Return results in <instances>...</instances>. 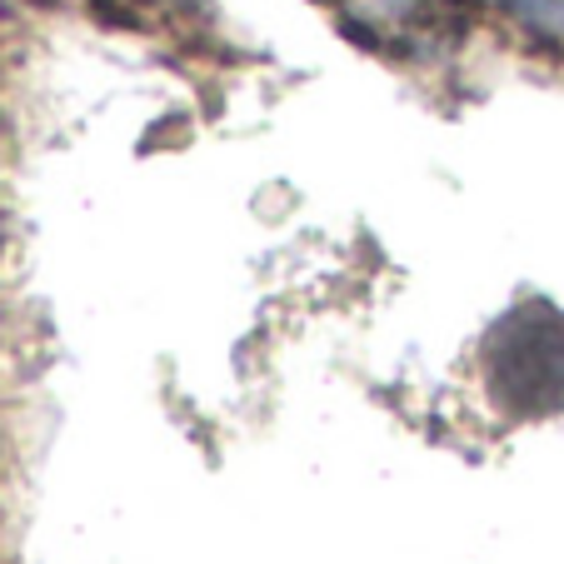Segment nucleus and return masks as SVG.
<instances>
[{
  "mask_svg": "<svg viewBox=\"0 0 564 564\" xmlns=\"http://www.w3.org/2000/svg\"><path fill=\"white\" fill-rule=\"evenodd\" d=\"M485 384L505 415H550L564 405V315L544 300L510 310L485 345Z\"/></svg>",
  "mask_w": 564,
  "mask_h": 564,
  "instance_id": "f257e3e1",
  "label": "nucleus"
},
{
  "mask_svg": "<svg viewBox=\"0 0 564 564\" xmlns=\"http://www.w3.org/2000/svg\"><path fill=\"white\" fill-rule=\"evenodd\" d=\"M150 6H165V11H185V15L210 11V0H150Z\"/></svg>",
  "mask_w": 564,
  "mask_h": 564,
  "instance_id": "f03ea898",
  "label": "nucleus"
},
{
  "mask_svg": "<svg viewBox=\"0 0 564 564\" xmlns=\"http://www.w3.org/2000/svg\"><path fill=\"white\" fill-rule=\"evenodd\" d=\"M495 6H505V11H510V0H495Z\"/></svg>",
  "mask_w": 564,
  "mask_h": 564,
  "instance_id": "7ed1b4c3",
  "label": "nucleus"
}]
</instances>
